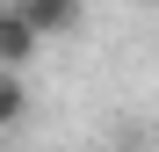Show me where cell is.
<instances>
[{"mask_svg":"<svg viewBox=\"0 0 159 152\" xmlns=\"http://www.w3.org/2000/svg\"><path fill=\"white\" fill-rule=\"evenodd\" d=\"M22 15H29V29L51 44V36H72V29H87V7L80 0H22Z\"/></svg>","mask_w":159,"mask_h":152,"instance_id":"cell-2","label":"cell"},{"mask_svg":"<svg viewBox=\"0 0 159 152\" xmlns=\"http://www.w3.org/2000/svg\"><path fill=\"white\" fill-rule=\"evenodd\" d=\"M29 109H36L29 80H22V72H0V138H7V131H22V123H29Z\"/></svg>","mask_w":159,"mask_h":152,"instance_id":"cell-3","label":"cell"},{"mask_svg":"<svg viewBox=\"0 0 159 152\" xmlns=\"http://www.w3.org/2000/svg\"><path fill=\"white\" fill-rule=\"evenodd\" d=\"M29 58H43V36L29 29V15L15 0V7H0V72H22L29 80Z\"/></svg>","mask_w":159,"mask_h":152,"instance_id":"cell-1","label":"cell"}]
</instances>
